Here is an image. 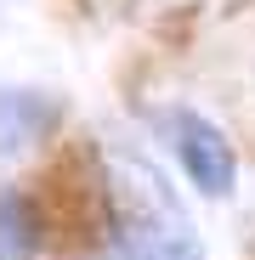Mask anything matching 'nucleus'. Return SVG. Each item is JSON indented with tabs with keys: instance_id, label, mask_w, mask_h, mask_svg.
Instances as JSON below:
<instances>
[{
	"instance_id": "20e7f679",
	"label": "nucleus",
	"mask_w": 255,
	"mask_h": 260,
	"mask_svg": "<svg viewBox=\"0 0 255 260\" xmlns=\"http://www.w3.org/2000/svg\"><path fill=\"white\" fill-rule=\"evenodd\" d=\"M40 254V215L23 187H0V260H34Z\"/></svg>"
},
{
	"instance_id": "7ed1b4c3",
	"label": "nucleus",
	"mask_w": 255,
	"mask_h": 260,
	"mask_svg": "<svg viewBox=\"0 0 255 260\" xmlns=\"http://www.w3.org/2000/svg\"><path fill=\"white\" fill-rule=\"evenodd\" d=\"M63 124V102L29 85H0V153H23Z\"/></svg>"
},
{
	"instance_id": "f03ea898",
	"label": "nucleus",
	"mask_w": 255,
	"mask_h": 260,
	"mask_svg": "<svg viewBox=\"0 0 255 260\" xmlns=\"http://www.w3.org/2000/svg\"><path fill=\"white\" fill-rule=\"evenodd\" d=\"M159 130H164L170 153H176V164L187 170V181H193L204 198H227V192L238 187V153H233V142H227L204 113H193V108H164V113H159Z\"/></svg>"
},
{
	"instance_id": "f257e3e1",
	"label": "nucleus",
	"mask_w": 255,
	"mask_h": 260,
	"mask_svg": "<svg viewBox=\"0 0 255 260\" xmlns=\"http://www.w3.org/2000/svg\"><path fill=\"white\" fill-rule=\"evenodd\" d=\"M97 260H204L176 192L136 153H108V221Z\"/></svg>"
}]
</instances>
